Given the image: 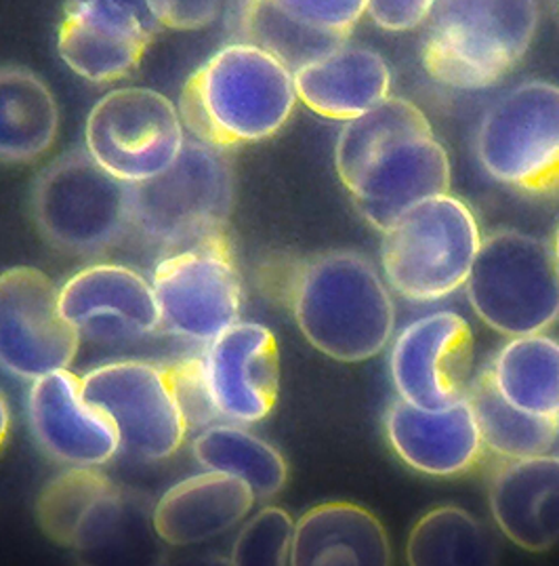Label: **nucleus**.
Wrapping results in <instances>:
<instances>
[{
	"instance_id": "7ed1b4c3",
	"label": "nucleus",
	"mask_w": 559,
	"mask_h": 566,
	"mask_svg": "<svg viewBox=\"0 0 559 566\" xmlns=\"http://www.w3.org/2000/svg\"><path fill=\"white\" fill-rule=\"evenodd\" d=\"M421 57L444 87L482 91L503 81L537 34L538 0H435Z\"/></svg>"
},
{
	"instance_id": "c9c22d12",
	"label": "nucleus",
	"mask_w": 559,
	"mask_h": 566,
	"mask_svg": "<svg viewBox=\"0 0 559 566\" xmlns=\"http://www.w3.org/2000/svg\"><path fill=\"white\" fill-rule=\"evenodd\" d=\"M9 432H11V409H9L7 396L0 390V449L4 447Z\"/></svg>"
},
{
	"instance_id": "7c9ffc66",
	"label": "nucleus",
	"mask_w": 559,
	"mask_h": 566,
	"mask_svg": "<svg viewBox=\"0 0 559 566\" xmlns=\"http://www.w3.org/2000/svg\"><path fill=\"white\" fill-rule=\"evenodd\" d=\"M293 539V516L282 507L267 505L238 533L236 542L232 545L230 563L236 566L291 565Z\"/></svg>"
},
{
	"instance_id": "c756f323",
	"label": "nucleus",
	"mask_w": 559,
	"mask_h": 566,
	"mask_svg": "<svg viewBox=\"0 0 559 566\" xmlns=\"http://www.w3.org/2000/svg\"><path fill=\"white\" fill-rule=\"evenodd\" d=\"M433 133L425 112L404 97L389 95L377 108L347 120L335 146V167L341 184L349 181L372 154L409 135Z\"/></svg>"
},
{
	"instance_id": "39448f33",
	"label": "nucleus",
	"mask_w": 559,
	"mask_h": 566,
	"mask_svg": "<svg viewBox=\"0 0 559 566\" xmlns=\"http://www.w3.org/2000/svg\"><path fill=\"white\" fill-rule=\"evenodd\" d=\"M482 239L474 211L461 198H428L383 232L386 283L412 304L442 302L467 283Z\"/></svg>"
},
{
	"instance_id": "9b49d317",
	"label": "nucleus",
	"mask_w": 559,
	"mask_h": 566,
	"mask_svg": "<svg viewBox=\"0 0 559 566\" xmlns=\"http://www.w3.org/2000/svg\"><path fill=\"white\" fill-rule=\"evenodd\" d=\"M151 286L162 327L181 339L211 344L240 321L242 281L225 232L162 258Z\"/></svg>"
},
{
	"instance_id": "1a4fd4ad",
	"label": "nucleus",
	"mask_w": 559,
	"mask_h": 566,
	"mask_svg": "<svg viewBox=\"0 0 559 566\" xmlns=\"http://www.w3.org/2000/svg\"><path fill=\"white\" fill-rule=\"evenodd\" d=\"M186 139L179 108L154 88L109 91L86 116L88 154L133 186L165 174L179 158Z\"/></svg>"
},
{
	"instance_id": "412c9836",
	"label": "nucleus",
	"mask_w": 559,
	"mask_h": 566,
	"mask_svg": "<svg viewBox=\"0 0 559 566\" xmlns=\"http://www.w3.org/2000/svg\"><path fill=\"white\" fill-rule=\"evenodd\" d=\"M491 512L511 544L545 552L559 542V455L500 459L491 480Z\"/></svg>"
},
{
	"instance_id": "bb28decb",
	"label": "nucleus",
	"mask_w": 559,
	"mask_h": 566,
	"mask_svg": "<svg viewBox=\"0 0 559 566\" xmlns=\"http://www.w3.org/2000/svg\"><path fill=\"white\" fill-rule=\"evenodd\" d=\"M192 453L200 468L249 484L257 501L276 497L288 480L278 449L238 423L209 426L196 436Z\"/></svg>"
},
{
	"instance_id": "b1692460",
	"label": "nucleus",
	"mask_w": 559,
	"mask_h": 566,
	"mask_svg": "<svg viewBox=\"0 0 559 566\" xmlns=\"http://www.w3.org/2000/svg\"><path fill=\"white\" fill-rule=\"evenodd\" d=\"M291 565H391L388 531L362 505L347 501L320 503L295 521Z\"/></svg>"
},
{
	"instance_id": "f03ea898",
	"label": "nucleus",
	"mask_w": 559,
	"mask_h": 566,
	"mask_svg": "<svg viewBox=\"0 0 559 566\" xmlns=\"http://www.w3.org/2000/svg\"><path fill=\"white\" fill-rule=\"evenodd\" d=\"M288 302L309 346L333 360L365 363L393 337L395 304L388 283L360 253L328 251L299 263Z\"/></svg>"
},
{
	"instance_id": "2eb2a0df",
	"label": "nucleus",
	"mask_w": 559,
	"mask_h": 566,
	"mask_svg": "<svg viewBox=\"0 0 559 566\" xmlns=\"http://www.w3.org/2000/svg\"><path fill=\"white\" fill-rule=\"evenodd\" d=\"M451 158L433 133L409 135L372 154L345 190L358 213L379 232H386L414 205L449 195Z\"/></svg>"
},
{
	"instance_id": "72a5a7b5",
	"label": "nucleus",
	"mask_w": 559,
	"mask_h": 566,
	"mask_svg": "<svg viewBox=\"0 0 559 566\" xmlns=\"http://www.w3.org/2000/svg\"><path fill=\"white\" fill-rule=\"evenodd\" d=\"M435 0H368L366 13L386 32H410L428 22Z\"/></svg>"
},
{
	"instance_id": "473e14b6",
	"label": "nucleus",
	"mask_w": 559,
	"mask_h": 566,
	"mask_svg": "<svg viewBox=\"0 0 559 566\" xmlns=\"http://www.w3.org/2000/svg\"><path fill=\"white\" fill-rule=\"evenodd\" d=\"M228 0H148L151 18L160 30L196 32L217 22Z\"/></svg>"
},
{
	"instance_id": "f704fd0d",
	"label": "nucleus",
	"mask_w": 559,
	"mask_h": 566,
	"mask_svg": "<svg viewBox=\"0 0 559 566\" xmlns=\"http://www.w3.org/2000/svg\"><path fill=\"white\" fill-rule=\"evenodd\" d=\"M81 2H112V4H120L125 9H130L133 13H137L144 22H148L156 30H160L156 22H154V18H151L148 0H64V7H67V4H81Z\"/></svg>"
},
{
	"instance_id": "f3484780",
	"label": "nucleus",
	"mask_w": 559,
	"mask_h": 566,
	"mask_svg": "<svg viewBox=\"0 0 559 566\" xmlns=\"http://www.w3.org/2000/svg\"><path fill=\"white\" fill-rule=\"evenodd\" d=\"M30 430L44 453L67 468H102L118 455L120 436L83 390V377L51 370L28 394Z\"/></svg>"
},
{
	"instance_id": "f257e3e1",
	"label": "nucleus",
	"mask_w": 559,
	"mask_h": 566,
	"mask_svg": "<svg viewBox=\"0 0 559 566\" xmlns=\"http://www.w3.org/2000/svg\"><path fill=\"white\" fill-rule=\"evenodd\" d=\"M297 102L293 70L257 44L236 41L186 81L179 114L196 139L232 150L282 132Z\"/></svg>"
},
{
	"instance_id": "ddd939ff",
	"label": "nucleus",
	"mask_w": 559,
	"mask_h": 566,
	"mask_svg": "<svg viewBox=\"0 0 559 566\" xmlns=\"http://www.w3.org/2000/svg\"><path fill=\"white\" fill-rule=\"evenodd\" d=\"M398 398L440 409L463 398L474 379V333L451 310L431 312L402 328L389 352Z\"/></svg>"
},
{
	"instance_id": "c85d7f7f",
	"label": "nucleus",
	"mask_w": 559,
	"mask_h": 566,
	"mask_svg": "<svg viewBox=\"0 0 559 566\" xmlns=\"http://www.w3.org/2000/svg\"><path fill=\"white\" fill-rule=\"evenodd\" d=\"M467 398L474 407L484 449L498 459L532 458L556 449L558 417L524 413L496 390L488 369L470 384Z\"/></svg>"
},
{
	"instance_id": "423d86ee",
	"label": "nucleus",
	"mask_w": 559,
	"mask_h": 566,
	"mask_svg": "<svg viewBox=\"0 0 559 566\" xmlns=\"http://www.w3.org/2000/svg\"><path fill=\"white\" fill-rule=\"evenodd\" d=\"M234 209V165L228 150L186 139L165 174L135 186V230L167 253L225 232Z\"/></svg>"
},
{
	"instance_id": "4468645a",
	"label": "nucleus",
	"mask_w": 559,
	"mask_h": 566,
	"mask_svg": "<svg viewBox=\"0 0 559 566\" xmlns=\"http://www.w3.org/2000/svg\"><path fill=\"white\" fill-rule=\"evenodd\" d=\"M200 375L217 417L238 426L259 423L278 400V339L265 325L238 321L207 344Z\"/></svg>"
},
{
	"instance_id": "20e7f679",
	"label": "nucleus",
	"mask_w": 559,
	"mask_h": 566,
	"mask_svg": "<svg viewBox=\"0 0 559 566\" xmlns=\"http://www.w3.org/2000/svg\"><path fill=\"white\" fill-rule=\"evenodd\" d=\"M43 239L70 255H102L135 230V186L74 148L49 163L32 186Z\"/></svg>"
},
{
	"instance_id": "4c0bfd02",
	"label": "nucleus",
	"mask_w": 559,
	"mask_h": 566,
	"mask_svg": "<svg viewBox=\"0 0 559 566\" xmlns=\"http://www.w3.org/2000/svg\"><path fill=\"white\" fill-rule=\"evenodd\" d=\"M556 449H558V455H559V428H558V442H556Z\"/></svg>"
},
{
	"instance_id": "f8f14e48",
	"label": "nucleus",
	"mask_w": 559,
	"mask_h": 566,
	"mask_svg": "<svg viewBox=\"0 0 559 566\" xmlns=\"http://www.w3.org/2000/svg\"><path fill=\"white\" fill-rule=\"evenodd\" d=\"M81 335L65 321L60 286L36 268L0 274V367L25 381L70 369Z\"/></svg>"
},
{
	"instance_id": "9d476101",
	"label": "nucleus",
	"mask_w": 559,
	"mask_h": 566,
	"mask_svg": "<svg viewBox=\"0 0 559 566\" xmlns=\"http://www.w3.org/2000/svg\"><path fill=\"white\" fill-rule=\"evenodd\" d=\"M86 398L108 413L120 436V451L141 461H165L186 442L190 421L171 367L120 360L88 370Z\"/></svg>"
},
{
	"instance_id": "5701e85b",
	"label": "nucleus",
	"mask_w": 559,
	"mask_h": 566,
	"mask_svg": "<svg viewBox=\"0 0 559 566\" xmlns=\"http://www.w3.org/2000/svg\"><path fill=\"white\" fill-rule=\"evenodd\" d=\"M303 106L330 120H354L391 95L388 62L368 46L339 44L293 72Z\"/></svg>"
},
{
	"instance_id": "0eeeda50",
	"label": "nucleus",
	"mask_w": 559,
	"mask_h": 566,
	"mask_svg": "<svg viewBox=\"0 0 559 566\" xmlns=\"http://www.w3.org/2000/svg\"><path fill=\"white\" fill-rule=\"evenodd\" d=\"M465 293L475 316L505 337L549 331L559 321L553 244L519 230L484 237Z\"/></svg>"
},
{
	"instance_id": "dca6fc26",
	"label": "nucleus",
	"mask_w": 559,
	"mask_h": 566,
	"mask_svg": "<svg viewBox=\"0 0 559 566\" xmlns=\"http://www.w3.org/2000/svg\"><path fill=\"white\" fill-rule=\"evenodd\" d=\"M65 321L93 344H133L162 327L154 286L137 270L95 263L60 286Z\"/></svg>"
},
{
	"instance_id": "cd10ccee",
	"label": "nucleus",
	"mask_w": 559,
	"mask_h": 566,
	"mask_svg": "<svg viewBox=\"0 0 559 566\" xmlns=\"http://www.w3.org/2000/svg\"><path fill=\"white\" fill-rule=\"evenodd\" d=\"M498 556L495 531L456 505H440L421 516L407 544L412 566H488Z\"/></svg>"
},
{
	"instance_id": "2f4dec72",
	"label": "nucleus",
	"mask_w": 559,
	"mask_h": 566,
	"mask_svg": "<svg viewBox=\"0 0 559 566\" xmlns=\"http://www.w3.org/2000/svg\"><path fill=\"white\" fill-rule=\"evenodd\" d=\"M286 22L326 41H349L366 13L368 0H263Z\"/></svg>"
},
{
	"instance_id": "6e6552de",
	"label": "nucleus",
	"mask_w": 559,
	"mask_h": 566,
	"mask_svg": "<svg viewBox=\"0 0 559 566\" xmlns=\"http://www.w3.org/2000/svg\"><path fill=\"white\" fill-rule=\"evenodd\" d=\"M475 154L495 181L530 195H559V85L521 83L498 97L475 133Z\"/></svg>"
},
{
	"instance_id": "4be33fe9",
	"label": "nucleus",
	"mask_w": 559,
	"mask_h": 566,
	"mask_svg": "<svg viewBox=\"0 0 559 566\" xmlns=\"http://www.w3.org/2000/svg\"><path fill=\"white\" fill-rule=\"evenodd\" d=\"M255 503V493L242 480L204 470L167 489L154 505L151 526L172 547L204 544L242 523Z\"/></svg>"
},
{
	"instance_id": "aec40b11",
	"label": "nucleus",
	"mask_w": 559,
	"mask_h": 566,
	"mask_svg": "<svg viewBox=\"0 0 559 566\" xmlns=\"http://www.w3.org/2000/svg\"><path fill=\"white\" fill-rule=\"evenodd\" d=\"M123 489L99 468H67L49 480L36 501V521L53 544L91 552L125 523Z\"/></svg>"
},
{
	"instance_id": "e433bc0d",
	"label": "nucleus",
	"mask_w": 559,
	"mask_h": 566,
	"mask_svg": "<svg viewBox=\"0 0 559 566\" xmlns=\"http://www.w3.org/2000/svg\"><path fill=\"white\" fill-rule=\"evenodd\" d=\"M551 244H553V251H556V260H558L559 265V226L558 230H556V237H553V242H551Z\"/></svg>"
},
{
	"instance_id": "a878e982",
	"label": "nucleus",
	"mask_w": 559,
	"mask_h": 566,
	"mask_svg": "<svg viewBox=\"0 0 559 566\" xmlns=\"http://www.w3.org/2000/svg\"><path fill=\"white\" fill-rule=\"evenodd\" d=\"M500 396L524 413L559 419V342L545 335L511 337L488 367Z\"/></svg>"
},
{
	"instance_id": "a211bd4d",
	"label": "nucleus",
	"mask_w": 559,
	"mask_h": 566,
	"mask_svg": "<svg viewBox=\"0 0 559 566\" xmlns=\"http://www.w3.org/2000/svg\"><path fill=\"white\" fill-rule=\"evenodd\" d=\"M160 30L112 2L64 7L57 49L67 67L95 85L130 76Z\"/></svg>"
},
{
	"instance_id": "6ab92c4d",
	"label": "nucleus",
	"mask_w": 559,
	"mask_h": 566,
	"mask_svg": "<svg viewBox=\"0 0 559 566\" xmlns=\"http://www.w3.org/2000/svg\"><path fill=\"white\" fill-rule=\"evenodd\" d=\"M383 423L393 453L428 476L465 474L486 451L467 394L440 409H423L398 398L389 405Z\"/></svg>"
},
{
	"instance_id": "393cba45",
	"label": "nucleus",
	"mask_w": 559,
	"mask_h": 566,
	"mask_svg": "<svg viewBox=\"0 0 559 566\" xmlns=\"http://www.w3.org/2000/svg\"><path fill=\"white\" fill-rule=\"evenodd\" d=\"M60 133V106L39 74L0 66V163L25 165L49 153Z\"/></svg>"
}]
</instances>
